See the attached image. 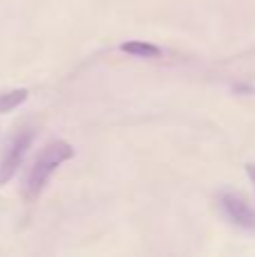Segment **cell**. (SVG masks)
Returning a JSON list of instances; mask_svg holds the SVG:
<instances>
[{
	"mask_svg": "<svg viewBox=\"0 0 255 257\" xmlns=\"http://www.w3.org/2000/svg\"><path fill=\"white\" fill-rule=\"evenodd\" d=\"M122 52L131 54V57H140V59H154L161 54V48L152 43H145V41H126V43L120 45Z\"/></svg>",
	"mask_w": 255,
	"mask_h": 257,
	"instance_id": "cell-4",
	"label": "cell"
},
{
	"mask_svg": "<svg viewBox=\"0 0 255 257\" xmlns=\"http://www.w3.org/2000/svg\"><path fill=\"white\" fill-rule=\"evenodd\" d=\"M32 140H34V133L32 131H21L18 136L12 138V142L7 145V149L0 156V187L7 185L14 178V174L18 172L23 158H25L27 149H30Z\"/></svg>",
	"mask_w": 255,
	"mask_h": 257,
	"instance_id": "cell-2",
	"label": "cell"
},
{
	"mask_svg": "<svg viewBox=\"0 0 255 257\" xmlns=\"http://www.w3.org/2000/svg\"><path fill=\"white\" fill-rule=\"evenodd\" d=\"M246 174H248V178H251V183H253V187H255V163H248L246 165Z\"/></svg>",
	"mask_w": 255,
	"mask_h": 257,
	"instance_id": "cell-6",
	"label": "cell"
},
{
	"mask_svg": "<svg viewBox=\"0 0 255 257\" xmlns=\"http://www.w3.org/2000/svg\"><path fill=\"white\" fill-rule=\"evenodd\" d=\"M27 97H30V90L27 88H16V90H9V93H3L0 95V113L14 111V108L21 106Z\"/></svg>",
	"mask_w": 255,
	"mask_h": 257,
	"instance_id": "cell-5",
	"label": "cell"
},
{
	"mask_svg": "<svg viewBox=\"0 0 255 257\" xmlns=\"http://www.w3.org/2000/svg\"><path fill=\"white\" fill-rule=\"evenodd\" d=\"M72 156H75V149L66 140H50L48 145H43V149L36 154L34 163H32L30 172L25 176V199H39V194L45 190L50 176L57 172V167L66 160H70Z\"/></svg>",
	"mask_w": 255,
	"mask_h": 257,
	"instance_id": "cell-1",
	"label": "cell"
},
{
	"mask_svg": "<svg viewBox=\"0 0 255 257\" xmlns=\"http://www.w3.org/2000/svg\"><path fill=\"white\" fill-rule=\"evenodd\" d=\"M219 203L224 214L239 228H246V230H255V208L246 203V199L233 192H226L219 196Z\"/></svg>",
	"mask_w": 255,
	"mask_h": 257,
	"instance_id": "cell-3",
	"label": "cell"
}]
</instances>
